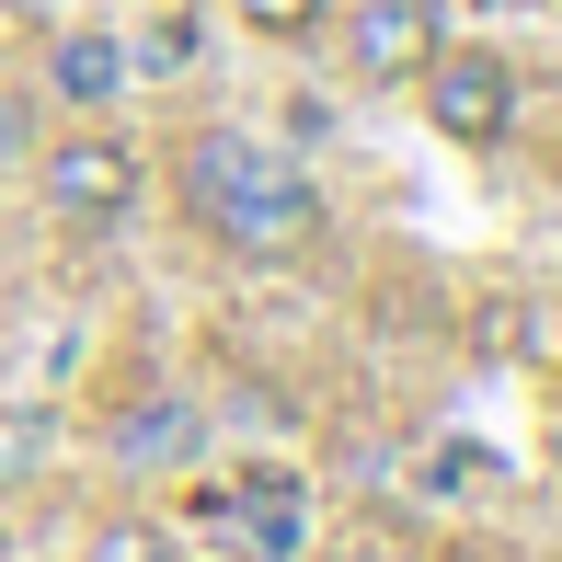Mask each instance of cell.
<instances>
[{
	"label": "cell",
	"instance_id": "cell-1",
	"mask_svg": "<svg viewBox=\"0 0 562 562\" xmlns=\"http://www.w3.org/2000/svg\"><path fill=\"white\" fill-rule=\"evenodd\" d=\"M184 195H195V218H207V241L252 252V265H276V252H311V241H322L311 172H299L288 149L241 138V126H207V138L184 149Z\"/></svg>",
	"mask_w": 562,
	"mask_h": 562
},
{
	"label": "cell",
	"instance_id": "cell-2",
	"mask_svg": "<svg viewBox=\"0 0 562 562\" xmlns=\"http://www.w3.org/2000/svg\"><path fill=\"white\" fill-rule=\"evenodd\" d=\"M414 81H425L437 138H459V149H494L505 126H517V69H505V58H448V46H437Z\"/></svg>",
	"mask_w": 562,
	"mask_h": 562
},
{
	"label": "cell",
	"instance_id": "cell-3",
	"mask_svg": "<svg viewBox=\"0 0 562 562\" xmlns=\"http://www.w3.org/2000/svg\"><path fill=\"white\" fill-rule=\"evenodd\" d=\"M207 540L229 562H299V540H311V505H299V482H218L207 494Z\"/></svg>",
	"mask_w": 562,
	"mask_h": 562
},
{
	"label": "cell",
	"instance_id": "cell-4",
	"mask_svg": "<svg viewBox=\"0 0 562 562\" xmlns=\"http://www.w3.org/2000/svg\"><path fill=\"white\" fill-rule=\"evenodd\" d=\"M345 58L368 69V81H414V69L437 58V0H356Z\"/></svg>",
	"mask_w": 562,
	"mask_h": 562
},
{
	"label": "cell",
	"instance_id": "cell-5",
	"mask_svg": "<svg viewBox=\"0 0 562 562\" xmlns=\"http://www.w3.org/2000/svg\"><path fill=\"white\" fill-rule=\"evenodd\" d=\"M46 195H58L69 218H115L126 195H138V149H126V138H69V149H46Z\"/></svg>",
	"mask_w": 562,
	"mask_h": 562
},
{
	"label": "cell",
	"instance_id": "cell-6",
	"mask_svg": "<svg viewBox=\"0 0 562 562\" xmlns=\"http://www.w3.org/2000/svg\"><path fill=\"white\" fill-rule=\"evenodd\" d=\"M195 437H207V425H195L184 402H149V414H126V425H115V459H126V471H161V459H184Z\"/></svg>",
	"mask_w": 562,
	"mask_h": 562
},
{
	"label": "cell",
	"instance_id": "cell-7",
	"mask_svg": "<svg viewBox=\"0 0 562 562\" xmlns=\"http://www.w3.org/2000/svg\"><path fill=\"white\" fill-rule=\"evenodd\" d=\"M46 81H58L69 104H104V92L126 81V46H115V35H69V46H58V69H46Z\"/></svg>",
	"mask_w": 562,
	"mask_h": 562
},
{
	"label": "cell",
	"instance_id": "cell-8",
	"mask_svg": "<svg viewBox=\"0 0 562 562\" xmlns=\"http://www.w3.org/2000/svg\"><path fill=\"white\" fill-rule=\"evenodd\" d=\"M81 562H184V551H172L149 517H115V528H92V551H81Z\"/></svg>",
	"mask_w": 562,
	"mask_h": 562
},
{
	"label": "cell",
	"instance_id": "cell-9",
	"mask_svg": "<svg viewBox=\"0 0 562 562\" xmlns=\"http://www.w3.org/2000/svg\"><path fill=\"white\" fill-rule=\"evenodd\" d=\"M229 12H241L252 35H311V23H322V0H229Z\"/></svg>",
	"mask_w": 562,
	"mask_h": 562
}]
</instances>
